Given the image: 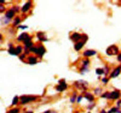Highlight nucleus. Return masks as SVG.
<instances>
[{
    "label": "nucleus",
    "mask_w": 121,
    "mask_h": 113,
    "mask_svg": "<svg viewBox=\"0 0 121 113\" xmlns=\"http://www.w3.org/2000/svg\"><path fill=\"white\" fill-rule=\"evenodd\" d=\"M76 96H78V93H74V94H73V96L70 97V102H75V100H76Z\"/></svg>",
    "instance_id": "obj_26"
},
{
    "label": "nucleus",
    "mask_w": 121,
    "mask_h": 113,
    "mask_svg": "<svg viewBox=\"0 0 121 113\" xmlns=\"http://www.w3.org/2000/svg\"><path fill=\"white\" fill-rule=\"evenodd\" d=\"M18 97H19L18 104H21V105H27L29 102H33L38 99V96H33V95H22V96H18Z\"/></svg>",
    "instance_id": "obj_2"
},
{
    "label": "nucleus",
    "mask_w": 121,
    "mask_h": 113,
    "mask_svg": "<svg viewBox=\"0 0 121 113\" xmlns=\"http://www.w3.org/2000/svg\"><path fill=\"white\" fill-rule=\"evenodd\" d=\"M117 60H119V63H120V61H121V54H120V53L117 54Z\"/></svg>",
    "instance_id": "obj_35"
},
{
    "label": "nucleus",
    "mask_w": 121,
    "mask_h": 113,
    "mask_svg": "<svg viewBox=\"0 0 121 113\" xmlns=\"http://www.w3.org/2000/svg\"><path fill=\"white\" fill-rule=\"evenodd\" d=\"M18 28H19V29H27L28 27H27V25H18Z\"/></svg>",
    "instance_id": "obj_34"
},
{
    "label": "nucleus",
    "mask_w": 121,
    "mask_h": 113,
    "mask_svg": "<svg viewBox=\"0 0 121 113\" xmlns=\"http://www.w3.org/2000/svg\"><path fill=\"white\" fill-rule=\"evenodd\" d=\"M9 53L12 54V55H16V53H15V47L12 46V43H9Z\"/></svg>",
    "instance_id": "obj_19"
},
{
    "label": "nucleus",
    "mask_w": 121,
    "mask_h": 113,
    "mask_svg": "<svg viewBox=\"0 0 121 113\" xmlns=\"http://www.w3.org/2000/svg\"><path fill=\"white\" fill-rule=\"evenodd\" d=\"M32 6H33V4H32V1H28V3H26V4H24V5H23V6L21 7V11L26 13V12H28V11H29V10H30V8H32Z\"/></svg>",
    "instance_id": "obj_11"
},
{
    "label": "nucleus",
    "mask_w": 121,
    "mask_h": 113,
    "mask_svg": "<svg viewBox=\"0 0 121 113\" xmlns=\"http://www.w3.org/2000/svg\"><path fill=\"white\" fill-rule=\"evenodd\" d=\"M95 107V102H90V104L87 105V108H90V109H92Z\"/></svg>",
    "instance_id": "obj_29"
},
{
    "label": "nucleus",
    "mask_w": 121,
    "mask_h": 113,
    "mask_svg": "<svg viewBox=\"0 0 121 113\" xmlns=\"http://www.w3.org/2000/svg\"><path fill=\"white\" fill-rule=\"evenodd\" d=\"M18 101H19V97H18V96H15V97H13V100H12L11 106H16V105L18 104Z\"/></svg>",
    "instance_id": "obj_22"
},
{
    "label": "nucleus",
    "mask_w": 121,
    "mask_h": 113,
    "mask_svg": "<svg viewBox=\"0 0 121 113\" xmlns=\"http://www.w3.org/2000/svg\"><path fill=\"white\" fill-rule=\"evenodd\" d=\"M96 74H97L98 76L103 75V69H97V70H96Z\"/></svg>",
    "instance_id": "obj_27"
},
{
    "label": "nucleus",
    "mask_w": 121,
    "mask_h": 113,
    "mask_svg": "<svg viewBox=\"0 0 121 113\" xmlns=\"http://www.w3.org/2000/svg\"><path fill=\"white\" fill-rule=\"evenodd\" d=\"M93 93H95V95H102V89H100V88H96L93 90Z\"/></svg>",
    "instance_id": "obj_23"
},
{
    "label": "nucleus",
    "mask_w": 121,
    "mask_h": 113,
    "mask_svg": "<svg viewBox=\"0 0 121 113\" xmlns=\"http://www.w3.org/2000/svg\"><path fill=\"white\" fill-rule=\"evenodd\" d=\"M17 40H18V41H22V42H27V41L32 40V36H30L29 34H27V33H22L21 35L17 37Z\"/></svg>",
    "instance_id": "obj_7"
},
{
    "label": "nucleus",
    "mask_w": 121,
    "mask_h": 113,
    "mask_svg": "<svg viewBox=\"0 0 121 113\" xmlns=\"http://www.w3.org/2000/svg\"><path fill=\"white\" fill-rule=\"evenodd\" d=\"M70 40L74 41V42H78V41L81 40V34H79V33H74L70 35Z\"/></svg>",
    "instance_id": "obj_14"
},
{
    "label": "nucleus",
    "mask_w": 121,
    "mask_h": 113,
    "mask_svg": "<svg viewBox=\"0 0 121 113\" xmlns=\"http://www.w3.org/2000/svg\"><path fill=\"white\" fill-rule=\"evenodd\" d=\"M7 113H19V108H17V107L16 108H12V109H10Z\"/></svg>",
    "instance_id": "obj_24"
},
{
    "label": "nucleus",
    "mask_w": 121,
    "mask_h": 113,
    "mask_svg": "<svg viewBox=\"0 0 121 113\" xmlns=\"http://www.w3.org/2000/svg\"><path fill=\"white\" fill-rule=\"evenodd\" d=\"M5 10H6V8H5V6H4V4H0V12H1V13H3V12L5 11Z\"/></svg>",
    "instance_id": "obj_30"
},
{
    "label": "nucleus",
    "mask_w": 121,
    "mask_h": 113,
    "mask_svg": "<svg viewBox=\"0 0 121 113\" xmlns=\"http://www.w3.org/2000/svg\"><path fill=\"white\" fill-rule=\"evenodd\" d=\"M87 113H91V112H87Z\"/></svg>",
    "instance_id": "obj_40"
},
{
    "label": "nucleus",
    "mask_w": 121,
    "mask_h": 113,
    "mask_svg": "<svg viewBox=\"0 0 121 113\" xmlns=\"http://www.w3.org/2000/svg\"><path fill=\"white\" fill-rule=\"evenodd\" d=\"M120 106H121V101H120V99H119V101L116 102V108H119V109H120Z\"/></svg>",
    "instance_id": "obj_32"
},
{
    "label": "nucleus",
    "mask_w": 121,
    "mask_h": 113,
    "mask_svg": "<svg viewBox=\"0 0 121 113\" xmlns=\"http://www.w3.org/2000/svg\"><path fill=\"white\" fill-rule=\"evenodd\" d=\"M74 87L76 89H80V90H85V89H87L88 83H87L86 81H76L75 83H74Z\"/></svg>",
    "instance_id": "obj_3"
},
{
    "label": "nucleus",
    "mask_w": 121,
    "mask_h": 113,
    "mask_svg": "<svg viewBox=\"0 0 121 113\" xmlns=\"http://www.w3.org/2000/svg\"><path fill=\"white\" fill-rule=\"evenodd\" d=\"M88 69H90V60L88 59H84L82 64H81V69H80V74H85Z\"/></svg>",
    "instance_id": "obj_6"
},
{
    "label": "nucleus",
    "mask_w": 121,
    "mask_h": 113,
    "mask_svg": "<svg viewBox=\"0 0 121 113\" xmlns=\"http://www.w3.org/2000/svg\"><path fill=\"white\" fill-rule=\"evenodd\" d=\"M99 113H107V112H105V111H100Z\"/></svg>",
    "instance_id": "obj_37"
},
{
    "label": "nucleus",
    "mask_w": 121,
    "mask_h": 113,
    "mask_svg": "<svg viewBox=\"0 0 121 113\" xmlns=\"http://www.w3.org/2000/svg\"><path fill=\"white\" fill-rule=\"evenodd\" d=\"M84 97L88 100V102H95V95L90 94V93H84Z\"/></svg>",
    "instance_id": "obj_16"
},
{
    "label": "nucleus",
    "mask_w": 121,
    "mask_h": 113,
    "mask_svg": "<svg viewBox=\"0 0 121 113\" xmlns=\"http://www.w3.org/2000/svg\"><path fill=\"white\" fill-rule=\"evenodd\" d=\"M36 37H38L40 41H43V42L47 41V37L45 36V34H44V33H36Z\"/></svg>",
    "instance_id": "obj_17"
},
{
    "label": "nucleus",
    "mask_w": 121,
    "mask_h": 113,
    "mask_svg": "<svg viewBox=\"0 0 121 113\" xmlns=\"http://www.w3.org/2000/svg\"><path fill=\"white\" fill-rule=\"evenodd\" d=\"M13 24L18 27V24H19V18H15V20H13Z\"/></svg>",
    "instance_id": "obj_31"
},
{
    "label": "nucleus",
    "mask_w": 121,
    "mask_h": 113,
    "mask_svg": "<svg viewBox=\"0 0 121 113\" xmlns=\"http://www.w3.org/2000/svg\"><path fill=\"white\" fill-rule=\"evenodd\" d=\"M22 51H23V47L22 46H16L15 47V53H16V55H19L22 53Z\"/></svg>",
    "instance_id": "obj_18"
},
{
    "label": "nucleus",
    "mask_w": 121,
    "mask_h": 113,
    "mask_svg": "<svg viewBox=\"0 0 121 113\" xmlns=\"http://www.w3.org/2000/svg\"><path fill=\"white\" fill-rule=\"evenodd\" d=\"M26 113H33V112H32V111H27Z\"/></svg>",
    "instance_id": "obj_39"
},
{
    "label": "nucleus",
    "mask_w": 121,
    "mask_h": 113,
    "mask_svg": "<svg viewBox=\"0 0 121 113\" xmlns=\"http://www.w3.org/2000/svg\"><path fill=\"white\" fill-rule=\"evenodd\" d=\"M50 113H57V112H55V111H50Z\"/></svg>",
    "instance_id": "obj_38"
},
{
    "label": "nucleus",
    "mask_w": 121,
    "mask_h": 113,
    "mask_svg": "<svg viewBox=\"0 0 121 113\" xmlns=\"http://www.w3.org/2000/svg\"><path fill=\"white\" fill-rule=\"evenodd\" d=\"M10 22H11V20H10V19H7L5 16H3V17H1V23H3V24H9Z\"/></svg>",
    "instance_id": "obj_21"
},
{
    "label": "nucleus",
    "mask_w": 121,
    "mask_h": 113,
    "mask_svg": "<svg viewBox=\"0 0 121 113\" xmlns=\"http://www.w3.org/2000/svg\"><path fill=\"white\" fill-rule=\"evenodd\" d=\"M109 95H110V91H104V94H102V97L109 99Z\"/></svg>",
    "instance_id": "obj_25"
},
{
    "label": "nucleus",
    "mask_w": 121,
    "mask_h": 113,
    "mask_svg": "<svg viewBox=\"0 0 121 113\" xmlns=\"http://www.w3.org/2000/svg\"><path fill=\"white\" fill-rule=\"evenodd\" d=\"M26 61H27V64H29V65H35V64L38 63V58L34 57V55H33V57H32V55H29V57L27 58Z\"/></svg>",
    "instance_id": "obj_12"
},
{
    "label": "nucleus",
    "mask_w": 121,
    "mask_h": 113,
    "mask_svg": "<svg viewBox=\"0 0 121 113\" xmlns=\"http://www.w3.org/2000/svg\"><path fill=\"white\" fill-rule=\"evenodd\" d=\"M96 54H97V52H96L95 49H87V51H85V52H84V57L86 59H88L90 57H93Z\"/></svg>",
    "instance_id": "obj_10"
},
{
    "label": "nucleus",
    "mask_w": 121,
    "mask_h": 113,
    "mask_svg": "<svg viewBox=\"0 0 121 113\" xmlns=\"http://www.w3.org/2000/svg\"><path fill=\"white\" fill-rule=\"evenodd\" d=\"M120 71H121V67H120V65H119L117 67H115V69L112 71V74L109 75V77H110V78H115V77H117V76L120 75Z\"/></svg>",
    "instance_id": "obj_9"
},
{
    "label": "nucleus",
    "mask_w": 121,
    "mask_h": 113,
    "mask_svg": "<svg viewBox=\"0 0 121 113\" xmlns=\"http://www.w3.org/2000/svg\"><path fill=\"white\" fill-rule=\"evenodd\" d=\"M1 40H3V35H1V34H0V41H1Z\"/></svg>",
    "instance_id": "obj_36"
},
{
    "label": "nucleus",
    "mask_w": 121,
    "mask_h": 113,
    "mask_svg": "<svg viewBox=\"0 0 121 113\" xmlns=\"http://www.w3.org/2000/svg\"><path fill=\"white\" fill-rule=\"evenodd\" d=\"M85 43H86V42H84V41H81V40H80V41H78V42H75L74 49L76 51V52H79V51H80V49H81V48L85 46Z\"/></svg>",
    "instance_id": "obj_13"
},
{
    "label": "nucleus",
    "mask_w": 121,
    "mask_h": 113,
    "mask_svg": "<svg viewBox=\"0 0 121 113\" xmlns=\"http://www.w3.org/2000/svg\"><path fill=\"white\" fill-rule=\"evenodd\" d=\"M117 99H120V90H114V91H110L109 100H117Z\"/></svg>",
    "instance_id": "obj_8"
},
{
    "label": "nucleus",
    "mask_w": 121,
    "mask_h": 113,
    "mask_svg": "<svg viewBox=\"0 0 121 113\" xmlns=\"http://www.w3.org/2000/svg\"><path fill=\"white\" fill-rule=\"evenodd\" d=\"M108 81H109V79H108V78H105V77H104V78H102V82H103L104 84H107V83H108Z\"/></svg>",
    "instance_id": "obj_33"
},
{
    "label": "nucleus",
    "mask_w": 121,
    "mask_h": 113,
    "mask_svg": "<svg viewBox=\"0 0 121 113\" xmlns=\"http://www.w3.org/2000/svg\"><path fill=\"white\" fill-rule=\"evenodd\" d=\"M5 17H6L7 19H10V20H12V18L15 17V12H13V10H12V8H10L9 11H6Z\"/></svg>",
    "instance_id": "obj_15"
},
{
    "label": "nucleus",
    "mask_w": 121,
    "mask_h": 113,
    "mask_svg": "<svg viewBox=\"0 0 121 113\" xmlns=\"http://www.w3.org/2000/svg\"><path fill=\"white\" fill-rule=\"evenodd\" d=\"M29 52H33L34 54H36V58H43L44 54L46 53V48L43 45H38V46H33Z\"/></svg>",
    "instance_id": "obj_1"
},
{
    "label": "nucleus",
    "mask_w": 121,
    "mask_h": 113,
    "mask_svg": "<svg viewBox=\"0 0 121 113\" xmlns=\"http://www.w3.org/2000/svg\"><path fill=\"white\" fill-rule=\"evenodd\" d=\"M75 101L78 102V104H80V102L82 101V96H81V95H78V96H76V100H75Z\"/></svg>",
    "instance_id": "obj_28"
},
{
    "label": "nucleus",
    "mask_w": 121,
    "mask_h": 113,
    "mask_svg": "<svg viewBox=\"0 0 121 113\" xmlns=\"http://www.w3.org/2000/svg\"><path fill=\"white\" fill-rule=\"evenodd\" d=\"M67 88H68V84H67L65 79H59L58 86L56 87V90L57 91H64V90H67Z\"/></svg>",
    "instance_id": "obj_5"
},
{
    "label": "nucleus",
    "mask_w": 121,
    "mask_h": 113,
    "mask_svg": "<svg viewBox=\"0 0 121 113\" xmlns=\"http://www.w3.org/2000/svg\"><path fill=\"white\" fill-rule=\"evenodd\" d=\"M107 53L109 54V55H115V54H119L120 52H119V47L116 46V45H112V46H109L108 48H107Z\"/></svg>",
    "instance_id": "obj_4"
},
{
    "label": "nucleus",
    "mask_w": 121,
    "mask_h": 113,
    "mask_svg": "<svg viewBox=\"0 0 121 113\" xmlns=\"http://www.w3.org/2000/svg\"><path fill=\"white\" fill-rule=\"evenodd\" d=\"M107 113H120V109L116 108V107H113V108H110Z\"/></svg>",
    "instance_id": "obj_20"
}]
</instances>
